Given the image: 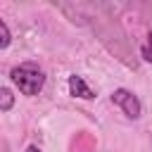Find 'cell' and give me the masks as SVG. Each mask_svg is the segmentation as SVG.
<instances>
[{
	"mask_svg": "<svg viewBox=\"0 0 152 152\" xmlns=\"http://www.w3.org/2000/svg\"><path fill=\"white\" fill-rule=\"evenodd\" d=\"M10 78H12V83L19 88V93H24V95H38L40 90H43V86H45V74L40 71V69H36L33 64H21V66H14L12 71H10Z\"/></svg>",
	"mask_w": 152,
	"mask_h": 152,
	"instance_id": "1",
	"label": "cell"
},
{
	"mask_svg": "<svg viewBox=\"0 0 152 152\" xmlns=\"http://www.w3.org/2000/svg\"><path fill=\"white\" fill-rule=\"evenodd\" d=\"M69 93L74 95V97H81V100H93L95 97V93L88 88V83L81 78V76H69Z\"/></svg>",
	"mask_w": 152,
	"mask_h": 152,
	"instance_id": "3",
	"label": "cell"
},
{
	"mask_svg": "<svg viewBox=\"0 0 152 152\" xmlns=\"http://www.w3.org/2000/svg\"><path fill=\"white\" fill-rule=\"evenodd\" d=\"M140 55H142V59H145V62H152V33L147 36V43L142 45Z\"/></svg>",
	"mask_w": 152,
	"mask_h": 152,
	"instance_id": "6",
	"label": "cell"
},
{
	"mask_svg": "<svg viewBox=\"0 0 152 152\" xmlns=\"http://www.w3.org/2000/svg\"><path fill=\"white\" fill-rule=\"evenodd\" d=\"M26 152H40V150H38L36 145H28V147H26Z\"/></svg>",
	"mask_w": 152,
	"mask_h": 152,
	"instance_id": "7",
	"label": "cell"
},
{
	"mask_svg": "<svg viewBox=\"0 0 152 152\" xmlns=\"http://www.w3.org/2000/svg\"><path fill=\"white\" fill-rule=\"evenodd\" d=\"M14 104V95L10 88H0V112H10Z\"/></svg>",
	"mask_w": 152,
	"mask_h": 152,
	"instance_id": "4",
	"label": "cell"
},
{
	"mask_svg": "<svg viewBox=\"0 0 152 152\" xmlns=\"http://www.w3.org/2000/svg\"><path fill=\"white\" fill-rule=\"evenodd\" d=\"M112 102L119 104L128 119H140V114H142V104H140V100H138L131 90H126V88H116V90L112 93Z\"/></svg>",
	"mask_w": 152,
	"mask_h": 152,
	"instance_id": "2",
	"label": "cell"
},
{
	"mask_svg": "<svg viewBox=\"0 0 152 152\" xmlns=\"http://www.w3.org/2000/svg\"><path fill=\"white\" fill-rule=\"evenodd\" d=\"M10 40H12V36H10V28H7V24L0 19V48L5 50V48L10 45Z\"/></svg>",
	"mask_w": 152,
	"mask_h": 152,
	"instance_id": "5",
	"label": "cell"
}]
</instances>
